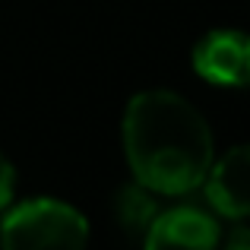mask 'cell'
<instances>
[{
  "mask_svg": "<svg viewBox=\"0 0 250 250\" xmlns=\"http://www.w3.org/2000/svg\"><path fill=\"white\" fill-rule=\"evenodd\" d=\"M16 200V165L0 152V212Z\"/></svg>",
  "mask_w": 250,
  "mask_h": 250,
  "instance_id": "cell-7",
  "label": "cell"
},
{
  "mask_svg": "<svg viewBox=\"0 0 250 250\" xmlns=\"http://www.w3.org/2000/svg\"><path fill=\"white\" fill-rule=\"evenodd\" d=\"M200 187L215 215L234 222L250 219V143L231 146L225 155L212 159Z\"/></svg>",
  "mask_w": 250,
  "mask_h": 250,
  "instance_id": "cell-4",
  "label": "cell"
},
{
  "mask_svg": "<svg viewBox=\"0 0 250 250\" xmlns=\"http://www.w3.org/2000/svg\"><path fill=\"white\" fill-rule=\"evenodd\" d=\"M219 244H225L228 250H247L250 247V231H247L244 225H234L231 234H228V238H222Z\"/></svg>",
  "mask_w": 250,
  "mask_h": 250,
  "instance_id": "cell-8",
  "label": "cell"
},
{
  "mask_svg": "<svg viewBox=\"0 0 250 250\" xmlns=\"http://www.w3.org/2000/svg\"><path fill=\"white\" fill-rule=\"evenodd\" d=\"M121 140L133 181L155 196H187L200 190L215 159L206 117L171 89H146L130 98Z\"/></svg>",
  "mask_w": 250,
  "mask_h": 250,
  "instance_id": "cell-1",
  "label": "cell"
},
{
  "mask_svg": "<svg viewBox=\"0 0 250 250\" xmlns=\"http://www.w3.org/2000/svg\"><path fill=\"white\" fill-rule=\"evenodd\" d=\"M155 212H159V203H155V193L146 190L143 184H127L114 193V219L130 238H140L146 234V228L152 225Z\"/></svg>",
  "mask_w": 250,
  "mask_h": 250,
  "instance_id": "cell-6",
  "label": "cell"
},
{
  "mask_svg": "<svg viewBox=\"0 0 250 250\" xmlns=\"http://www.w3.org/2000/svg\"><path fill=\"white\" fill-rule=\"evenodd\" d=\"M193 73L209 85L250 89V32L212 29L190 51Z\"/></svg>",
  "mask_w": 250,
  "mask_h": 250,
  "instance_id": "cell-3",
  "label": "cell"
},
{
  "mask_svg": "<svg viewBox=\"0 0 250 250\" xmlns=\"http://www.w3.org/2000/svg\"><path fill=\"white\" fill-rule=\"evenodd\" d=\"M0 222V244L19 247H85L89 244V222L76 206L61 203L54 196L16 203L3 209Z\"/></svg>",
  "mask_w": 250,
  "mask_h": 250,
  "instance_id": "cell-2",
  "label": "cell"
},
{
  "mask_svg": "<svg viewBox=\"0 0 250 250\" xmlns=\"http://www.w3.org/2000/svg\"><path fill=\"white\" fill-rule=\"evenodd\" d=\"M222 241L219 219L200 206H171L155 212L152 225L143 234L146 250L162 247H190V250H212Z\"/></svg>",
  "mask_w": 250,
  "mask_h": 250,
  "instance_id": "cell-5",
  "label": "cell"
}]
</instances>
